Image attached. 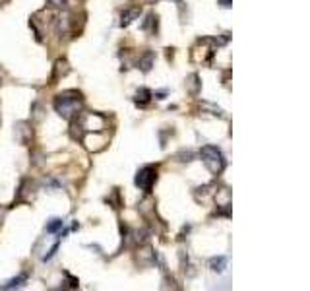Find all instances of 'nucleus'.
Returning a JSON list of instances; mask_svg holds the SVG:
<instances>
[{
	"mask_svg": "<svg viewBox=\"0 0 310 291\" xmlns=\"http://www.w3.org/2000/svg\"><path fill=\"white\" fill-rule=\"evenodd\" d=\"M47 2L54 8H66V4H68V0H47Z\"/></svg>",
	"mask_w": 310,
	"mask_h": 291,
	"instance_id": "nucleus-14",
	"label": "nucleus"
},
{
	"mask_svg": "<svg viewBox=\"0 0 310 291\" xmlns=\"http://www.w3.org/2000/svg\"><path fill=\"white\" fill-rule=\"evenodd\" d=\"M186 88H188L190 95H198L200 88H202V82H200L198 74H190V76L186 78Z\"/></svg>",
	"mask_w": 310,
	"mask_h": 291,
	"instance_id": "nucleus-7",
	"label": "nucleus"
},
{
	"mask_svg": "<svg viewBox=\"0 0 310 291\" xmlns=\"http://www.w3.org/2000/svg\"><path fill=\"white\" fill-rule=\"evenodd\" d=\"M62 227V219H50V223H47V233H56Z\"/></svg>",
	"mask_w": 310,
	"mask_h": 291,
	"instance_id": "nucleus-12",
	"label": "nucleus"
},
{
	"mask_svg": "<svg viewBox=\"0 0 310 291\" xmlns=\"http://www.w3.org/2000/svg\"><path fill=\"white\" fill-rule=\"evenodd\" d=\"M82 105H84V97H82V93L76 91V89H68V91L60 93V95H56V99H54V109H56V113L60 114L62 119H68V121L74 119V117H78Z\"/></svg>",
	"mask_w": 310,
	"mask_h": 291,
	"instance_id": "nucleus-1",
	"label": "nucleus"
},
{
	"mask_svg": "<svg viewBox=\"0 0 310 291\" xmlns=\"http://www.w3.org/2000/svg\"><path fill=\"white\" fill-rule=\"evenodd\" d=\"M2 215H4V214H2V210H0V221H2Z\"/></svg>",
	"mask_w": 310,
	"mask_h": 291,
	"instance_id": "nucleus-16",
	"label": "nucleus"
},
{
	"mask_svg": "<svg viewBox=\"0 0 310 291\" xmlns=\"http://www.w3.org/2000/svg\"><path fill=\"white\" fill-rule=\"evenodd\" d=\"M151 66H153V52H146L144 56H140L138 68H142V72H149Z\"/></svg>",
	"mask_w": 310,
	"mask_h": 291,
	"instance_id": "nucleus-9",
	"label": "nucleus"
},
{
	"mask_svg": "<svg viewBox=\"0 0 310 291\" xmlns=\"http://www.w3.org/2000/svg\"><path fill=\"white\" fill-rule=\"evenodd\" d=\"M176 157H182V159H178V161H192V157H194V153L190 152V150H188V152H184V150H182V152L178 153Z\"/></svg>",
	"mask_w": 310,
	"mask_h": 291,
	"instance_id": "nucleus-13",
	"label": "nucleus"
},
{
	"mask_svg": "<svg viewBox=\"0 0 310 291\" xmlns=\"http://www.w3.org/2000/svg\"><path fill=\"white\" fill-rule=\"evenodd\" d=\"M4 2H8V0H0V4H4Z\"/></svg>",
	"mask_w": 310,
	"mask_h": 291,
	"instance_id": "nucleus-18",
	"label": "nucleus"
},
{
	"mask_svg": "<svg viewBox=\"0 0 310 291\" xmlns=\"http://www.w3.org/2000/svg\"><path fill=\"white\" fill-rule=\"evenodd\" d=\"M140 8L138 6H134V8H128V10H124L122 12V16H120V26L122 27H128L136 18H140Z\"/></svg>",
	"mask_w": 310,
	"mask_h": 291,
	"instance_id": "nucleus-6",
	"label": "nucleus"
},
{
	"mask_svg": "<svg viewBox=\"0 0 310 291\" xmlns=\"http://www.w3.org/2000/svg\"><path fill=\"white\" fill-rule=\"evenodd\" d=\"M70 72V64L66 63L64 59H58L54 63V72H52V84H56V80H60L62 76H66Z\"/></svg>",
	"mask_w": 310,
	"mask_h": 291,
	"instance_id": "nucleus-5",
	"label": "nucleus"
},
{
	"mask_svg": "<svg viewBox=\"0 0 310 291\" xmlns=\"http://www.w3.org/2000/svg\"><path fill=\"white\" fill-rule=\"evenodd\" d=\"M155 181H157V167H155V165H146V167H142V169L138 171L136 187L142 190H146V192H149V190L153 189Z\"/></svg>",
	"mask_w": 310,
	"mask_h": 291,
	"instance_id": "nucleus-3",
	"label": "nucleus"
},
{
	"mask_svg": "<svg viewBox=\"0 0 310 291\" xmlns=\"http://www.w3.org/2000/svg\"><path fill=\"white\" fill-rule=\"evenodd\" d=\"M2 78H4V76H2V72H0V84H2Z\"/></svg>",
	"mask_w": 310,
	"mask_h": 291,
	"instance_id": "nucleus-17",
	"label": "nucleus"
},
{
	"mask_svg": "<svg viewBox=\"0 0 310 291\" xmlns=\"http://www.w3.org/2000/svg\"><path fill=\"white\" fill-rule=\"evenodd\" d=\"M16 138H18V142H22V144H27L29 140L33 138V128H31V125L25 123V121L18 123L16 125Z\"/></svg>",
	"mask_w": 310,
	"mask_h": 291,
	"instance_id": "nucleus-4",
	"label": "nucleus"
},
{
	"mask_svg": "<svg viewBox=\"0 0 310 291\" xmlns=\"http://www.w3.org/2000/svg\"><path fill=\"white\" fill-rule=\"evenodd\" d=\"M200 157H202L204 165L208 167V171L213 173V175H219V173L225 169V157L217 146H210V144L204 146V148L200 150Z\"/></svg>",
	"mask_w": 310,
	"mask_h": 291,
	"instance_id": "nucleus-2",
	"label": "nucleus"
},
{
	"mask_svg": "<svg viewBox=\"0 0 310 291\" xmlns=\"http://www.w3.org/2000/svg\"><path fill=\"white\" fill-rule=\"evenodd\" d=\"M24 281H27V274H22V276L14 278L12 281H8V283L4 285V289H12V287H20V285H24Z\"/></svg>",
	"mask_w": 310,
	"mask_h": 291,
	"instance_id": "nucleus-10",
	"label": "nucleus"
},
{
	"mask_svg": "<svg viewBox=\"0 0 310 291\" xmlns=\"http://www.w3.org/2000/svg\"><path fill=\"white\" fill-rule=\"evenodd\" d=\"M151 97H153L151 89L140 88V89L136 91V95H134V101H136V105H148V103L151 101Z\"/></svg>",
	"mask_w": 310,
	"mask_h": 291,
	"instance_id": "nucleus-8",
	"label": "nucleus"
},
{
	"mask_svg": "<svg viewBox=\"0 0 310 291\" xmlns=\"http://www.w3.org/2000/svg\"><path fill=\"white\" fill-rule=\"evenodd\" d=\"M219 4H221L223 8H229V6H231V0H219Z\"/></svg>",
	"mask_w": 310,
	"mask_h": 291,
	"instance_id": "nucleus-15",
	"label": "nucleus"
},
{
	"mask_svg": "<svg viewBox=\"0 0 310 291\" xmlns=\"http://www.w3.org/2000/svg\"><path fill=\"white\" fill-rule=\"evenodd\" d=\"M225 262H227V258H223V256L213 258V260H211V270H215V272H223Z\"/></svg>",
	"mask_w": 310,
	"mask_h": 291,
	"instance_id": "nucleus-11",
	"label": "nucleus"
}]
</instances>
